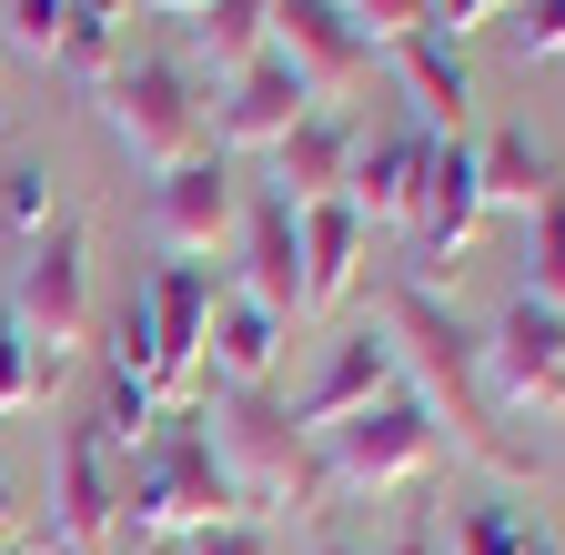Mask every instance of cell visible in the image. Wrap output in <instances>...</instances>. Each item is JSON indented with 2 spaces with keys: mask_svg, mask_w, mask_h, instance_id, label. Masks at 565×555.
<instances>
[{
  "mask_svg": "<svg viewBox=\"0 0 565 555\" xmlns=\"http://www.w3.org/2000/svg\"><path fill=\"white\" fill-rule=\"evenodd\" d=\"M303 111H313L303 72H294L282 51H263L253 72H233V82H223V102H212V152H223V162H233V152H273Z\"/></svg>",
  "mask_w": 565,
  "mask_h": 555,
  "instance_id": "cell-16",
  "label": "cell"
},
{
  "mask_svg": "<svg viewBox=\"0 0 565 555\" xmlns=\"http://www.w3.org/2000/svg\"><path fill=\"white\" fill-rule=\"evenodd\" d=\"M505 41H515V61H555L565 51V0H515V11H505Z\"/></svg>",
  "mask_w": 565,
  "mask_h": 555,
  "instance_id": "cell-30",
  "label": "cell"
},
{
  "mask_svg": "<svg viewBox=\"0 0 565 555\" xmlns=\"http://www.w3.org/2000/svg\"><path fill=\"white\" fill-rule=\"evenodd\" d=\"M374 323L394 333L404 394L435 414V435H445L455 455H475L484 474H505V484H535V474H545V445L515 435L505 414H494V394H484V354H475V333L455 323V293H424V284H404V273H394Z\"/></svg>",
  "mask_w": 565,
  "mask_h": 555,
  "instance_id": "cell-1",
  "label": "cell"
},
{
  "mask_svg": "<svg viewBox=\"0 0 565 555\" xmlns=\"http://www.w3.org/2000/svg\"><path fill=\"white\" fill-rule=\"evenodd\" d=\"M233 515H243V495H233L223 455H212L202 404H162L152 445L121 465V535H141V545H182V535L233 525Z\"/></svg>",
  "mask_w": 565,
  "mask_h": 555,
  "instance_id": "cell-2",
  "label": "cell"
},
{
  "mask_svg": "<svg viewBox=\"0 0 565 555\" xmlns=\"http://www.w3.org/2000/svg\"><path fill=\"white\" fill-rule=\"evenodd\" d=\"M61 374H71V354L31 343L11 313H0V425H11V414H41V404L61 394Z\"/></svg>",
  "mask_w": 565,
  "mask_h": 555,
  "instance_id": "cell-23",
  "label": "cell"
},
{
  "mask_svg": "<svg viewBox=\"0 0 565 555\" xmlns=\"http://www.w3.org/2000/svg\"><path fill=\"white\" fill-rule=\"evenodd\" d=\"M92 102H102V131L141 172H172V162L212 152V92L192 82V61H172V51H121Z\"/></svg>",
  "mask_w": 565,
  "mask_h": 555,
  "instance_id": "cell-4",
  "label": "cell"
},
{
  "mask_svg": "<svg viewBox=\"0 0 565 555\" xmlns=\"http://www.w3.org/2000/svg\"><path fill=\"white\" fill-rule=\"evenodd\" d=\"M111 61H121V31H111V21H61V41H51V72H61L71 92H82V102L111 82Z\"/></svg>",
  "mask_w": 565,
  "mask_h": 555,
  "instance_id": "cell-25",
  "label": "cell"
},
{
  "mask_svg": "<svg viewBox=\"0 0 565 555\" xmlns=\"http://www.w3.org/2000/svg\"><path fill=\"white\" fill-rule=\"evenodd\" d=\"M494 11H515V0H494Z\"/></svg>",
  "mask_w": 565,
  "mask_h": 555,
  "instance_id": "cell-42",
  "label": "cell"
},
{
  "mask_svg": "<svg viewBox=\"0 0 565 555\" xmlns=\"http://www.w3.org/2000/svg\"><path fill=\"white\" fill-rule=\"evenodd\" d=\"M273 51L303 72V92H313L323 111H333L343 92H364V82H374V51H364V31H353V21L333 11V0H282V11H273Z\"/></svg>",
  "mask_w": 565,
  "mask_h": 555,
  "instance_id": "cell-13",
  "label": "cell"
},
{
  "mask_svg": "<svg viewBox=\"0 0 565 555\" xmlns=\"http://www.w3.org/2000/svg\"><path fill=\"white\" fill-rule=\"evenodd\" d=\"M475 182H484V213H535L555 172H545V142H535V131L505 121V131H484V142H475Z\"/></svg>",
  "mask_w": 565,
  "mask_h": 555,
  "instance_id": "cell-22",
  "label": "cell"
},
{
  "mask_svg": "<svg viewBox=\"0 0 565 555\" xmlns=\"http://www.w3.org/2000/svg\"><path fill=\"white\" fill-rule=\"evenodd\" d=\"M21 535V484H11V465H0V545Z\"/></svg>",
  "mask_w": 565,
  "mask_h": 555,
  "instance_id": "cell-35",
  "label": "cell"
},
{
  "mask_svg": "<svg viewBox=\"0 0 565 555\" xmlns=\"http://www.w3.org/2000/svg\"><path fill=\"white\" fill-rule=\"evenodd\" d=\"M424 172H435V131H364L353 142V172H343V202L364 213V233H404L414 223V202H424Z\"/></svg>",
  "mask_w": 565,
  "mask_h": 555,
  "instance_id": "cell-14",
  "label": "cell"
},
{
  "mask_svg": "<svg viewBox=\"0 0 565 555\" xmlns=\"http://www.w3.org/2000/svg\"><path fill=\"white\" fill-rule=\"evenodd\" d=\"M525 293L565 313V182H545V202L525 213Z\"/></svg>",
  "mask_w": 565,
  "mask_h": 555,
  "instance_id": "cell-24",
  "label": "cell"
},
{
  "mask_svg": "<svg viewBox=\"0 0 565 555\" xmlns=\"http://www.w3.org/2000/svg\"><path fill=\"white\" fill-rule=\"evenodd\" d=\"M384 394H404L394 333H384V323H343V333L323 343L313 384L294 394V425H303V435H323V425H343V414H364V404H384Z\"/></svg>",
  "mask_w": 565,
  "mask_h": 555,
  "instance_id": "cell-12",
  "label": "cell"
},
{
  "mask_svg": "<svg viewBox=\"0 0 565 555\" xmlns=\"http://www.w3.org/2000/svg\"><path fill=\"white\" fill-rule=\"evenodd\" d=\"M313 465H323L333 495H394V484H424L445 465V435H435V414H424L414 394H384L364 414H343V425H323Z\"/></svg>",
  "mask_w": 565,
  "mask_h": 555,
  "instance_id": "cell-5",
  "label": "cell"
},
{
  "mask_svg": "<svg viewBox=\"0 0 565 555\" xmlns=\"http://www.w3.org/2000/svg\"><path fill=\"white\" fill-rule=\"evenodd\" d=\"M182 555H273V525H253V515L202 525V535H182Z\"/></svg>",
  "mask_w": 565,
  "mask_h": 555,
  "instance_id": "cell-32",
  "label": "cell"
},
{
  "mask_svg": "<svg viewBox=\"0 0 565 555\" xmlns=\"http://www.w3.org/2000/svg\"><path fill=\"white\" fill-rule=\"evenodd\" d=\"M273 11H282V0H212V11L192 21V82L253 72V61L273 51Z\"/></svg>",
  "mask_w": 565,
  "mask_h": 555,
  "instance_id": "cell-21",
  "label": "cell"
},
{
  "mask_svg": "<svg viewBox=\"0 0 565 555\" xmlns=\"http://www.w3.org/2000/svg\"><path fill=\"white\" fill-rule=\"evenodd\" d=\"M111 374H131V384H152V313H141V293L111 313Z\"/></svg>",
  "mask_w": 565,
  "mask_h": 555,
  "instance_id": "cell-31",
  "label": "cell"
},
{
  "mask_svg": "<svg viewBox=\"0 0 565 555\" xmlns=\"http://www.w3.org/2000/svg\"><path fill=\"white\" fill-rule=\"evenodd\" d=\"M525 555H565V545H555V535H545V525H535V535H525Z\"/></svg>",
  "mask_w": 565,
  "mask_h": 555,
  "instance_id": "cell-37",
  "label": "cell"
},
{
  "mask_svg": "<svg viewBox=\"0 0 565 555\" xmlns=\"http://www.w3.org/2000/svg\"><path fill=\"white\" fill-rule=\"evenodd\" d=\"M11 323L31 343H51V354L82 343V323H92V223L82 213H51L21 243V263H11Z\"/></svg>",
  "mask_w": 565,
  "mask_h": 555,
  "instance_id": "cell-6",
  "label": "cell"
},
{
  "mask_svg": "<svg viewBox=\"0 0 565 555\" xmlns=\"http://www.w3.org/2000/svg\"><path fill=\"white\" fill-rule=\"evenodd\" d=\"M384 555H445V525H435V515H404Z\"/></svg>",
  "mask_w": 565,
  "mask_h": 555,
  "instance_id": "cell-34",
  "label": "cell"
},
{
  "mask_svg": "<svg viewBox=\"0 0 565 555\" xmlns=\"http://www.w3.org/2000/svg\"><path fill=\"white\" fill-rule=\"evenodd\" d=\"M61 21H71V0H11V11H0V41H11V61H21V51H31V61H51Z\"/></svg>",
  "mask_w": 565,
  "mask_h": 555,
  "instance_id": "cell-29",
  "label": "cell"
},
{
  "mask_svg": "<svg viewBox=\"0 0 565 555\" xmlns=\"http://www.w3.org/2000/svg\"><path fill=\"white\" fill-rule=\"evenodd\" d=\"M333 11L364 31V51H404L424 31V0H333Z\"/></svg>",
  "mask_w": 565,
  "mask_h": 555,
  "instance_id": "cell-28",
  "label": "cell"
},
{
  "mask_svg": "<svg viewBox=\"0 0 565 555\" xmlns=\"http://www.w3.org/2000/svg\"><path fill=\"white\" fill-rule=\"evenodd\" d=\"M202 425H212V455H223V474H233V495H243L253 525L263 515H313L333 495L323 465H313V435L294 425V404H282L273 384H253V394H202Z\"/></svg>",
  "mask_w": 565,
  "mask_h": 555,
  "instance_id": "cell-3",
  "label": "cell"
},
{
  "mask_svg": "<svg viewBox=\"0 0 565 555\" xmlns=\"http://www.w3.org/2000/svg\"><path fill=\"white\" fill-rule=\"evenodd\" d=\"M353 142H364V131H353L343 111H303L294 131H282V142H273V202H294V213H313V202H343V172H353Z\"/></svg>",
  "mask_w": 565,
  "mask_h": 555,
  "instance_id": "cell-18",
  "label": "cell"
},
{
  "mask_svg": "<svg viewBox=\"0 0 565 555\" xmlns=\"http://www.w3.org/2000/svg\"><path fill=\"white\" fill-rule=\"evenodd\" d=\"M41 555H71V545H51V535H41Z\"/></svg>",
  "mask_w": 565,
  "mask_h": 555,
  "instance_id": "cell-41",
  "label": "cell"
},
{
  "mask_svg": "<svg viewBox=\"0 0 565 555\" xmlns=\"http://www.w3.org/2000/svg\"><path fill=\"white\" fill-rule=\"evenodd\" d=\"M364 253H374L364 213H353V202H313V213H303V313L353 303V284H364Z\"/></svg>",
  "mask_w": 565,
  "mask_h": 555,
  "instance_id": "cell-20",
  "label": "cell"
},
{
  "mask_svg": "<svg viewBox=\"0 0 565 555\" xmlns=\"http://www.w3.org/2000/svg\"><path fill=\"white\" fill-rule=\"evenodd\" d=\"M282 343H294V323H273L263 303H243V293L223 284V293H212V323H202V384H212V394H253V384H273Z\"/></svg>",
  "mask_w": 565,
  "mask_h": 555,
  "instance_id": "cell-17",
  "label": "cell"
},
{
  "mask_svg": "<svg viewBox=\"0 0 565 555\" xmlns=\"http://www.w3.org/2000/svg\"><path fill=\"white\" fill-rule=\"evenodd\" d=\"M212 263H162L141 284V313H152V394L162 404H202V323H212Z\"/></svg>",
  "mask_w": 565,
  "mask_h": 555,
  "instance_id": "cell-11",
  "label": "cell"
},
{
  "mask_svg": "<svg viewBox=\"0 0 565 555\" xmlns=\"http://www.w3.org/2000/svg\"><path fill=\"white\" fill-rule=\"evenodd\" d=\"M0 213H11L21 243L51 223V162H41V152H11V162H0Z\"/></svg>",
  "mask_w": 565,
  "mask_h": 555,
  "instance_id": "cell-27",
  "label": "cell"
},
{
  "mask_svg": "<svg viewBox=\"0 0 565 555\" xmlns=\"http://www.w3.org/2000/svg\"><path fill=\"white\" fill-rule=\"evenodd\" d=\"M0 555H41V535H11V545H0Z\"/></svg>",
  "mask_w": 565,
  "mask_h": 555,
  "instance_id": "cell-38",
  "label": "cell"
},
{
  "mask_svg": "<svg viewBox=\"0 0 565 555\" xmlns=\"http://www.w3.org/2000/svg\"><path fill=\"white\" fill-rule=\"evenodd\" d=\"M51 545H71V555L121 545V455L92 425H61V445H51Z\"/></svg>",
  "mask_w": 565,
  "mask_h": 555,
  "instance_id": "cell-10",
  "label": "cell"
},
{
  "mask_svg": "<svg viewBox=\"0 0 565 555\" xmlns=\"http://www.w3.org/2000/svg\"><path fill=\"white\" fill-rule=\"evenodd\" d=\"M323 555H374V545H323Z\"/></svg>",
  "mask_w": 565,
  "mask_h": 555,
  "instance_id": "cell-39",
  "label": "cell"
},
{
  "mask_svg": "<svg viewBox=\"0 0 565 555\" xmlns=\"http://www.w3.org/2000/svg\"><path fill=\"white\" fill-rule=\"evenodd\" d=\"M525 515L515 505H455V535H445V555H525Z\"/></svg>",
  "mask_w": 565,
  "mask_h": 555,
  "instance_id": "cell-26",
  "label": "cell"
},
{
  "mask_svg": "<svg viewBox=\"0 0 565 555\" xmlns=\"http://www.w3.org/2000/svg\"><path fill=\"white\" fill-rule=\"evenodd\" d=\"M233 253H243V303H263L273 323H303V213L294 202H273V192H243V233H233Z\"/></svg>",
  "mask_w": 565,
  "mask_h": 555,
  "instance_id": "cell-15",
  "label": "cell"
},
{
  "mask_svg": "<svg viewBox=\"0 0 565 555\" xmlns=\"http://www.w3.org/2000/svg\"><path fill=\"white\" fill-rule=\"evenodd\" d=\"M484 233V182H475V142H435V172H424V202H414V223H404V284L424 293H445L465 253Z\"/></svg>",
  "mask_w": 565,
  "mask_h": 555,
  "instance_id": "cell-8",
  "label": "cell"
},
{
  "mask_svg": "<svg viewBox=\"0 0 565 555\" xmlns=\"http://www.w3.org/2000/svg\"><path fill=\"white\" fill-rule=\"evenodd\" d=\"M141 11H162V21H202L212 0H141Z\"/></svg>",
  "mask_w": 565,
  "mask_h": 555,
  "instance_id": "cell-36",
  "label": "cell"
},
{
  "mask_svg": "<svg viewBox=\"0 0 565 555\" xmlns=\"http://www.w3.org/2000/svg\"><path fill=\"white\" fill-rule=\"evenodd\" d=\"M394 82H404V111H414V131H435V142H465L475 72H465V51H455V41L414 31V41L394 51Z\"/></svg>",
  "mask_w": 565,
  "mask_h": 555,
  "instance_id": "cell-19",
  "label": "cell"
},
{
  "mask_svg": "<svg viewBox=\"0 0 565 555\" xmlns=\"http://www.w3.org/2000/svg\"><path fill=\"white\" fill-rule=\"evenodd\" d=\"M475 354H484V394H494L505 425H555L565 414V313L555 303L515 293L505 323H494Z\"/></svg>",
  "mask_w": 565,
  "mask_h": 555,
  "instance_id": "cell-7",
  "label": "cell"
},
{
  "mask_svg": "<svg viewBox=\"0 0 565 555\" xmlns=\"http://www.w3.org/2000/svg\"><path fill=\"white\" fill-rule=\"evenodd\" d=\"M484 21H494V0H424V31L455 41V51H465V31H484Z\"/></svg>",
  "mask_w": 565,
  "mask_h": 555,
  "instance_id": "cell-33",
  "label": "cell"
},
{
  "mask_svg": "<svg viewBox=\"0 0 565 555\" xmlns=\"http://www.w3.org/2000/svg\"><path fill=\"white\" fill-rule=\"evenodd\" d=\"M0 82H11V41H0Z\"/></svg>",
  "mask_w": 565,
  "mask_h": 555,
  "instance_id": "cell-40",
  "label": "cell"
},
{
  "mask_svg": "<svg viewBox=\"0 0 565 555\" xmlns=\"http://www.w3.org/2000/svg\"><path fill=\"white\" fill-rule=\"evenodd\" d=\"M141 223H152V243H162L172 263H212V253L243 233V172H233L223 152H192V162L152 172Z\"/></svg>",
  "mask_w": 565,
  "mask_h": 555,
  "instance_id": "cell-9",
  "label": "cell"
}]
</instances>
